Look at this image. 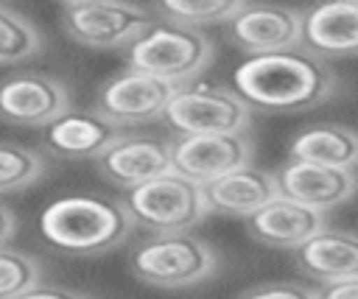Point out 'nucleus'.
<instances>
[{"instance_id": "9b49d317", "label": "nucleus", "mask_w": 358, "mask_h": 299, "mask_svg": "<svg viewBox=\"0 0 358 299\" xmlns=\"http://www.w3.org/2000/svg\"><path fill=\"white\" fill-rule=\"evenodd\" d=\"M70 109L64 81L48 73H17L0 84V117L14 126H50Z\"/></svg>"}, {"instance_id": "6e6552de", "label": "nucleus", "mask_w": 358, "mask_h": 299, "mask_svg": "<svg viewBox=\"0 0 358 299\" xmlns=\"http://www.w3.org/2000/svg\"><path fill=\"white\" fill-rule=\"evenodd\" d=\"M252 159V140L246 134H193L171 143V170L207 184L215 182Z\"/></svg>"}, {"instance_id": "39448f33", "label": "nucleus", "mask_w": 358, "mask_h": 299, "mask_svg": "<svg viewBox=\"0 0 358 299\" xmlns=\"http://www.w3.org/2000/svg\"><path fill=\"white\" fill-rule=\"evenodd\" d=\"M162 123L179 137L193 134H246L252 109L235 89L221 84L179 87L162 109Z\"/></svg>"}, {"instance_id": "2eb2a0df", "label": "nucleus", "mask_w": 358, "mask_h": 299, "mask_svg": "<svg viewBox=\"0 0 358 299\" xmlns=\"http://www.w3.org/2000/svg\"><path fill=\"white\" fill-rule=\"evenodd\" d=\"M324 229V215L316 210H308L285 196L271 198L266 207H260L255 215L246 218V232L271 249H299L308 243L316 232Z\"/></svg>"}, {"instance_id": "bb28decb", "label": "nucleus", "mask_w": 358, "mask_h": 299, "mask_svg": "<svg viewBox=\"0 0 358 299\" xmlns=\"http://www.w3.org/2000/svg\"><path fill=\"white\" fill-rule=\"evenodd\" d=\"M17 232V215L11 212V207L0 198V246H8L11 238Z\"/></svg>"}, {"instance_id": "f257e3e1", "label": "nucleus", "mask_w": 358, "mask_h": 299, "mask_svg": "<svg viewBox=\"0 0 358 299\" xmlns=\"http://www.w3.org/2000/svg\"><path fill=\"white\" fill-rule=\"evenodd\" d=\"M336 73L310 50L288 48L246 56L232 73V89L249 109L260 112H305L324 103L336 92Z\"/></svg>"}, {"instance_id": "aec40b11", "label": "nucleus", "mask_w": 358, "mask_h": 299, "mask_svg": "<svg viewBox=\"0 0 358 299\" xmlns=\"http://www.w3.org/2000/svg\"><path fill=\"white\" fill-rule=\"evenodd\" d=\"M241 6V0H162L151 6V14L157 20L201 31L204 25H227Z\"/></svg>"}, {"instance_id": "ddd939ff", "label": "nucleus", "mask_w": 358, "mask_h": 299, "mask_svg": "<svg viewBox=\"0 0 358 299\" xmlns=\"http://www.w3.org/2000/svg\"><path fill=\"white\" fill-rule=\"evenodd\" d=\"M95 165L106 179L131 190L171 173V143L151 134H120Z\"/></svg>"}, {"instance_id": "412c9836", "label": "nucleus", "mask_w": 358, "mask_h": 299, "mask_svg": "<svg viewBox=\"0 0 358 299\" xmlns=\"http://www.w3.org/2000/svg\"><path fill=\"white\" fill-rule=\"evenodd\" d=\"M45 39L36 22L17 8L0 3V64H20L42 53Z\"/></svg>"}, {"instance_id": "b1692460", "label": "nucleus", "mask_w": 358, "mask_h": 299, "mask_svg": "<svg viewBox=\"0 0 358 299\" xmlns=\"http://www.w3.org/2000/svg\"><path fill=\"white\" fill-rule=\"evenodd\" d=\"M238 299H319V293L299 282H266L243 291Z\"/></svg>"}, {"instance_id": "9d476101", "label": "nucleus", "mask_w": 358, "mask_h": 299, "mask_svg": "<svg viewBox=\"0 0 358 299\" xmlns=\"http://www.w3.org/2000/svg\"><path fill=\"white\" fill-rule=\"evenodd\" d=\"M229 39L249 56L302 45V11L271 3H243L227 22Z\"/></svg>"}, {"instance_id": "423d86ee", "label": "nucleus", "mask_w": 358, "mask_h": 299, "mask_svg": "<svg viewBox=\"0 0 358 299\" xmlns=\"http://www.w3.org/2000/svg\"><path fill=\"white\" fill-rule=\"evenodd\" d=\"M123 207L137 226H145L154 235L190 232V226H196L207 215L201 184L173 170L131 187L123 198Z\"/></svg>"}, {"instance_id": "1a4fd4ad", "label": "nucleus", "mask_w": 358, "mask_h": 299, "mask_svg": "<svg viewBox=\"0 0 358 299\" xmlns=\"http://www.w3.org/2000/svg\"><path fill=\"white\" fill-rule=\"evenodd\" d=\"M173 92H176V87L129 67V70L112 75L109 81H103V87L98 89L95 112L103 115L117 129L137 126V123L162 117V109L168 106Z\"/></svg>"}, {"instance_id": "f3484780", "label": "nucleus", "mask_w": 358, "mask_h": 299, "mask_svg": "<svg viewBox=\"0 0 358 299\" xmlns=\"http://www.w3.org/2000/svg\"><path fill=\"white\" fill-rule=\"evenodd\" d=\"M201 193H204L207 212L238 215V218L255 215L260 207H266L271 198L280 196L274 173L255 165H243L215 182H207Z\"/></svg>"}, {"instance_id": "f03ea898", "label": "nucleus", "mask_w": 358, "mask_h": 299, "mask_svg": "<svg viewBox=\"0 0 358 299\" xmlns=\"http://www.w3.org/2000/svg\"><path fill=\"white\" fill-rule=\"evenodd\" d=\"M134 229L120 201L103 196H62L39 215L42 238L67 254H101L120 246Z\"/></svg>"}, {"instance_id": "20e7f679", "label": "nucleus", "mask_w": 358, "mask_h": 299, "mask_svg": "<svg viewBox=\"0 0 358 299\" xmlns=\"http://www.w3.org/2000/svg\"><path fill=\"white\" fill-rule=\"evenodd\" d=\"M131 274L154 288H187L218 271L215 249L193 232H165L140 240L129 254Z\"/></svg>"}, {"instance_id": "6ab92c4d", "label": "nucleus", "mask_w": 358, "mask_h": 299, "mask_svg": "<svg viewBox=\"0 0 358 299\" xmlns=\"http://www.w3.org/2000/svg\"><path fill=\"white\" fill-rule=\"evenodd\" d=\"M291 159L338 168V170H355L358 168V131L338 126V123H316L302 129L291 145Z\"/></svg>"}, {"instance_id": "dca6fc26", "label": "nucleus", "mask_w": 358, "mask_h": 299, "mask_svg": "<svg viewBox=\"0 0 358 299\" xmlns=\"http://www.w3.org/2000/svg\"><path fill=\"white\" fill-rule=\"evenodd\" d=\"M117 137L120 129L95 109L92 112L67 109L50 126H45V148L64 159H98Z\"/></svg>"}, {"instance_id": "a211bd4d", "label": "nucleus", "mask_w": 358, "mask_h": 299, "mask_svg": "<svg viewBox=\"0 0 358 299\" xmlns=\"http://www.w3.org/2000/svg\"><path fill=\"white\" fill-rule=\"evenodd\" d=\"M299 268L322 285L358 277V232L322 229L296 249Z\"/></svg>"}, {"instance_id": "393cba45", "label": "nucleus", "mask_w": 358, "mask_h": 299, "mask_svg": "<svg viewBox=\"0 0 358 299\" xmlns=\"http://www.w3.org/2000/svg\"><path fill=\"white\" fill-rule=\"evenodd\" d=\"M14 299H90V296H84V293H78V291L56 288V285H36V288H31V291L14 296Z\"/></svg>"}, {"instance_id": "7ed1b4c3", "label": "nucleus", "mask_w": 358, "mask_h": 299, "mask_svg": "<svg viewBox=\"0 0 358 299\" xmlns=\"http://www.w3.org/2000/svg\"><path fill=\"white\" fill-rule=\"evenodd\" d=\"M213 39L204 31L157 20L129 45L126 61L131 70L148 73L171 87H187L210 61Z\"/></svg>"}, {"instance_id": "f8f14e48", "label": "nucleus", "mask_w": 358, "mask_h": 299, "mask_svg": "<svg viewBox=\"0 0 358 299\" xmlns=\"http://www.w3.org/2000/svg\"><path fill=\"white\" fill-rule=\"evenodd\" d=\"M277 190L280 196L316 210L324 215V210H333L344 204L347 198L355 196L358 190V176L355 170H338V168H324L302 159H288L277 173Z\"/></svg>"}, {"instance_id": "0eeeda50", "label": "nucleus", "mask_w": 358, "mask_h": 299, "mask_svg": "<svg viewBox=\"0 0 358 299\" xmlns=\"http://www.w3.org/2000/svg\"><path fill=\"white\" fill-rule=\"evenodd\" d=\"M154 22L151 8L126 0H67L62 3L64 34L95 50L129 48Z\"/></svg>"}, {"instance_id": "5701e85b", "label": "nucleus", "mask_w": 358, "mask_h": 299, "mask_svg": "<svg viewBox=\"0 0 358 299\" xmlns=\"http://www.w3.org/2000/svg\"><path fill=\"white\" fill-rule=\"evenodd\" d=\"M36 285H42L39 263L25 251L0 246V299H14Z\"/></svg>"}, {"instance_id": "a878e982", "label": "nucleus", "mask_w": 358, "mask_h": 299, "mask_svg": "<svg viewBox=\"0 0 358 299\" xmlns=\"http://www.w3.org/2000/svg\"><path fill=\"white\" fill-rule=\"evenodd\" d=\"M316 293H319V299H358V277L355 279H344V282L322 285Z\"/></svg>"}, {"instance_id": "4be33fe9", "label": "nucleus", "mask_w": 358, "mask_h": 299, "mask_svg": "<svg viewBox=\"0 0 358 299\" xmlns=\"http://www.w3.org/2000/svg\"><path fill=\"white\" fill-rule=\"evenodd\" d=\"M45 173V156L34 148L0 143V196L34 184Z\"/></svg>"}, {"instance_id": "4468645a", "label": "nucleus", "mask_w": 358, "mask_h": 299, "mask_svg": "<svg viewBox=\"0 0 358 299\" xmlns=\"http://www.w3.org/2000/svg\"><path fill=\"white\" fill-rule=\"evenodd\" d=\"M302 48L319 59L358 56V0H336L302 11Z\"/></svg>"}]
</instances>
